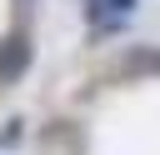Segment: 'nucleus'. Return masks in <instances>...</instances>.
Masks as SVG:
<instances>
[{
    "label": "nucleus",
    "instance_id": "2",
    "mask_svg": "<svg viewBox=\"0 0 160 155\" xmlns=\"http://www.w3.org/2000/svg\"><path fill=\"white\" fill-rule=\"evenodd\" d=\"M120 70H125V75H160V50H155V45H145V50H130Z\"/></svg>",
    "mask_w": 160,
    "mask_h": 155
},
{
    "label": "nucleus",
    "instance_id": "3",
    "mask_svg": "<svg viewBox=\"0 0 160 155\" xmlns=\"http://www.w3.org/2000/svg\"><path fill=\"white\" fill-rule=\"evenodd\" d=\"M15 140H20V120H10V125H5V135H0V145H15Z\"/></svg>",
    "mask_w": 160,
    "mask_h": 155
},
{
    "label": "nucleus",
    "instance_id": "1",
    "mask_svg": "<svg viewBox=\"0 0 160 155\" xmlns=\"http://www.w3.org/2000/svg\"><path fill=\"white\" fill-rule=\"evenodd\" d=\"M30 60H35V50H30V35H5L0 40V85H15L25 70H30Z\"/></svg>",
    "mask_w": 160,
    "mask_h": 155
}]
</instances>
